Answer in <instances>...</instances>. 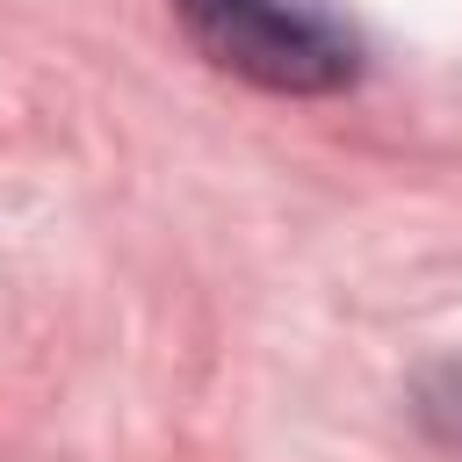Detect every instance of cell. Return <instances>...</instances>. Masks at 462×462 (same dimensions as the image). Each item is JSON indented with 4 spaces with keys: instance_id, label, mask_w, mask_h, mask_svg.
I'll use <instances>...</instances> for the list:
<instances>
[{
    "instance_id": "obj_1",
    "label": "cell",
    "mask_w": 462,
    "mask_h": 462,
    "mask_svg": "<svg viewBox=\"0 0 462 462\" xmlns=\"http://www.w3.org/2000/svg\"><path fill=\"white\" fill-rule=\"evenodd\" d=\"M188 36L238 79L274 94H332L354 79V29L325 0H180Z\"/></svg>"
}]
</instances>
